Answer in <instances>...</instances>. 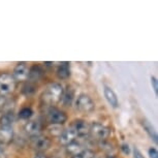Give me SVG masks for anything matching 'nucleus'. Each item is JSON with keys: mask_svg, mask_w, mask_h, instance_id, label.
I'll use <instances>...</instances> for the list:
<instances>
[{"mask_svg": "<svg viewBox=\"0 0 158 158\" xmlns=\"http://www.w3.org/2000/svg\"><path fill=\"white\" fill-rule=\"evenodd\" d=\"M14 120L15 116L13 112H8L6 114L2 115V117L0 118V126H11Z\"/></svg>", "mask_w": 158, "mask_h": 158, "instance_id": "f3484780", "label": "nucleus"}, {"mask_svg": "<svg viewBox=\"0 0 158 158\" xmlns=\"http://www.w3.org/2000/svg\"><path fill=\"white\" fill-rule=\"evenodd\" d=\"M121 149H122V151H123L126 155L129 154V146H128V145L123 144V145L121 146Z\"/></svg>", "mask_w": 158, "mask_h": 158, "instance_id": "bb28decb", "label": "nucleus"}, {"mask_svg": "<svg viewBox=\"0 0 158 158\" xmlns=\"http://www.w3.org/2000/svg\"><path fill=\"white\" fill-rule=\"evenodd\" d=\"M143 125H144V128L146 129V131L148 132V135H150V138L153 139V141L155 143H157V133H156V131L154 130V128L152 127V125L149 123L148 121H144Z\"/></svg>", "mask_w": 158, "mask_h": 158, "instance_id": "a211bd4d", "label": "nucleus"}, {"mask_svg": "<svg viewBox=\"0 0 158 158\" xmlns=\"http://www.w3.org/2000/svg\"><path fill=\"white\" fill-rule=\"evenodd\" d=\"M29 77V68L25 62H20L16 65L14 69L13 77L16 82H24Z\"/></svg>", "mask_w": 158, "mask_h": 158, "instance_id": "0eeeda50", "label": "nucleus"}, {"mask_svg": "<svg viewBox=\"0 0 158 158\" xmlns=\"http://www.w3.org/2000/svg\"><path fill=\"white\" fill-rule=\"evenodd\" d=\"M103 92H104V97H106V99L108 100V102L111 104L113 108H118L119 100H118L117 94L115 93V91L110 87H108V86H106Z\"/></svg>", "mask_w": 158, "mask_h": 158, "instance_id": "f8f14e48", "label": "nucleus"}, {"mask_svg": "<svg viewBox=\"0 0 158 158\" xmlns=\"http://www.w3.org/2000/svg\"><path fill=\"white\" fill-rule=\"evenodd\" d=\"M133 156H135V158H145L144 155H143L138 149H135V150H133Z\"/></svg>", "mask_w": 158, "mask_h": 158, "instance_id": "a878e982", "label": "nucleus"}, {"mask_svg": "<svg viewBox=\"0 0 158 158\" xmlns=\"http://www.w3.org/2000/svg\"><path fill=\"white\" fill-rule=\"evenodd\" d=\"M57 76L59 79L65 80L70 76V68H69V63L68 62H64L62 63L57 69Z\"/></svg>", "mask_w": 158, "mask_h": 158, "instance_id": "2eb2a0df", "label": "nucleus"}, {"mask_svg": "<svg viewBox=\"0 0 158 158\" xmlns=\"http://www.w3.org/2000/svg\"><path fill=\"white\" fill-rule=\"evenodd\" d=\"M14 130L11 126H0V144L8 145L13 142Z\"/></svg>", "mask_w": 158, "mask_h": 158, "instance_id": "1a4fd4ad", "label": "nucleus"}, {"mask_svg": "<svg viewBox=\"0 0 158 158\" xmlns=\"http://www.w3.org/2000/svg\"><path fill=\"white\" fill-rule=\"evenodd\" d=\"M49 129V132L52 133L53 135H60L62 133V128L60 127V125H56V124H53V126H51L48 128Z\"/></svg>", "mask_w": 158, "mask_h": 158, "instance_id": "412c9836", "label": "nucleus"}, {"mask_svg": "<svg viewBox=\"0 0 158 158\" xmlns=\"http://www.w3.org/2000/svg\"><path fill=\"white\" fill-rule=\"evenodd\" d=\"M151 84H152V86H153V89H154V91H155V94L157 95V93H158V82H157V79L155 77H151Z\"/></svg>", "mask_w": 158, "mask_h": 158, "instance_id": "5701e85b", "label": "nucleus"}, {"mask_svg": "<svg viewBox=\"0 0 158 158\" xmlns=\"http://www.w3.org/2000/svg\"><path fill=\"white\" fill-rule=\"evenodd\" d=\"M106 158H115V157H112V156H109V157H106Z\"/></svg>", "mask_w": 158, "mask_h": 158, "instance_id": "c85d7f7f", "label": "nucleus"}, {"mask_svg": "<svg viewBox=\"0 0 158 158\" xmlns=\"http://www.w3.org/2000/svg\"><path fill=\"white\" fill-rule=\"evenodd\" d=\"M70 128H73L77 136H80V138H85L89 135V131H90V125L84 120H74Z\"/></svg>", "mask_w": 158, "mask_h": 158, "instance_id": "6e6552de", "label": "nucleus"}, {"mask_svg": "<svg viewBox=\"0 0 158 158\" xmlns=\"http://www.w3.org/2000/svg\"><path fill=\"white\" fill-rule=\"evenodd\" d=\"M89 135L96 141H106L111 135V130L110 128L104 126L99 123H93L90 125V131Z\"/></svg>", "mask_w": 158, "mask_h": 158, "instance_id": "f03ea898", "label": "nucleus"}, {"mask_svg": "<svg viewBox=\"0 0 158 158\" xmlns=\"http://www.w3.org/2000/svg\"><path fill=\"white\" fill-rule=\"evenodd\" d=\"M5 106H6V100H5V98L3 96H1L0 97V112L4 109Z\"/></svg>", "mask_w": 158, "mask_h": 158, "instance_id": "393cba45", "label": "nucleus"}, {"mask_svg": "<svg viewBox=\"0 0 158 158\" xmlns=\"http://www.w3.org/2000/svg\"><path fill=\"white\" fill-rule=\"evenodd\" d=\"M33 114V112H32V110L30 108H24L20 111L19 113V117L21 119H24V120H27L29 119Z\"/></svg>", "mask_w": 158, "mask_h": 158, "instance_id": "6ab92c4d", "label": "nucleus"}, {"mask_svg": "<svg viewBox=\"0 0 158 158\" xmlns=\"http://www.w3.org/2000/svg\"><path fill=\"white\" fill-rule=\"evenodd\" d=\"M43 74H44V70L41 69V67L40 65H34V66L31 67V69H29L28 79L30 80L31 82H36L43 77Z\"/></svg>", "mask_w": 158, "mask_h": 158, "instance_id": "ddd939ff", "label": "nucleus"}, {"mask_svg": "<svg viewBox=\"0 0 158 158\" xmlns=\"http://www.w3.org/2000/svg\"><path fill=\"white\" fill-rule=\"evenodd\" d=\"M26 133L31 136H36L41 131V124L37 121H29L24 126Z\"/></svg>", "mask_w": 158, "mask_h": 158, "instance_id": "9b49d317", "label": "nucleus"}, {"mask_svg": "<svg viewBox=\"0 0 158 158\" xmlns=\"http://www.w3.org/2000/svg\"><path fill=\"white\" fill-rule=\"evenodd\" d=\"M85 149H83L82 145L80 144V143H77L76 141L70 143L69 145L66 146V151L68 154L73 155V156H76L79 153H81L82 151H84Z\"/></svg>", "mask_w": 158, "mask_h": 158, "instance_id": "dca6fc26", "label": "nucleus"}, {"mask_svg": "<svg viewBox=\"0 0 158 158\" xmlns=\"http://www.w3.org/2000/svg\"><path fill=\"white\" fill-rule=\"evenodd\" d=\"M73 158H95V153L91 150H84L76 156H73Z\"/></svg>", "mask_w": 158, "mask_h": 158, "instance_id": "aec40b11", "label": "nucleus"}, {"mask_svg": "<svg viewBox=\"0 0 158 158\" xmlns=\"http://www.w3.org/2000/svg\"><path fill=\"white\" fill-rule=\"evenodd\" d=\"M77 139V135L73 131V128H68V129H65L62 131V133L59 135V141H60V144L67 146L69 145L70 143H73L76 141Z\"/></svg>", "mask_w": 158, "mask_h": 158, "instance_id": "9d476101", "label": "nucleus"}, {"mask_svg": "<svg viewBox=\"0 0 158 158\" xmlns=\"http://www.w3.org/2000/svg\"><path fill=\"white\" fill-rule=\"evenodd\" d=\"M35 89H36V87H35L34 85H32L31 83H29L28 85L24 86L23 88V93H25L26 95H30L32 93H34L35 92Z\"/></svg>", "mask_w": 158, "mask_h": 158, "instance_id": "4be33fe9", "label": "nucleus"}, {"mask_svg": "<svg viewBox=\"0 0 158 158\" xmlns=\"http://www.w3.org/2000/svg\"><path fill=\"white\" fill-rule=\"evenodd\" d=\"M63 88L58 83H53V84L49 85L47 90L44 93V99L46 102L50 104H55L59 102L63 95Z\"/></svg>", "mask_w": 158, "mask_h": 158, "instance_id": "f257e3e1", "label": "nucleus"}, {"mask_svg": "<svg viewBox=\"0 0 158 158\" xmlns=\"http://www.w3.org/2000/svg\"><path fill=\"white\" fill-rule=\"evenodd\" d=\"M16 88V81L10 73L0 74V94L6 95L11 93Z\"/></svg>", "mask_w": 158, "mask_h": 158, "instance_id": "7ed1b4c3", "label": "nucleus"}, {"mask_svg": "<svg viewBox=\"0 0 158 158\" xmlns=\"http://www.w3.org/2000/svg\"><path fill=\"white\" fill-rule=\"evenodd\" d=\"M35 158H48V156L44 153H43V152H40V153L36 154Z\"/></svg>", "mask_w": 158, "mask_h": 158, "instance_id": "cd10ccee", "label": "nucleus"}, {"mask_svg": "<svg viewBox=\"0 0 158 158\" xmlns=\"http://www.w3.org/2000/svg\"><path fill=\"white\" fill-rule=\"evenodd\" d=\"M48 120H49L52 124L61 125L66 122L67 116L64 112L60 111V110L56 108H51L48 111Z\"/></svg>", "mask_w": 158, "mask_h": 158, "instance_id": "423d86ee", "label": "nucleus"}, {"mask_svg": "<svg viewBox=\"0 0 158 158\" xmlns=\"http://www.w3.org/2000/svg\"><path fill=\"white\" fill-rule=\"evenodd\" d=\"M149 156L150 158H158V152L155 148L149 149Z\"/></svg>", "mask_w": 158, "mask_h": 158, "instance_id": "b1692460", "label": "nucleus"}, {"mask_svg": "<svg viewBox=\"0 0 158 158\" xmlns=\"http://www.w3.org/2000/svg\"><path fill=\"white\" fill-rule=\"evenodd\" d=\"M76 106L82 113H91L95 109V103L90 96L86 94H81L76 101Z\"/></svg>", "mask_w": 158, "mask_h": 158, "instance_id": "20e7f679", "label": "nucleus"}, {"mask_svg": "<svg viewBox=\"0 0 158 158\" xmlns=\"http://www.w3.org/2000/svg\"><path fill=\"white\" fill-rule=\"evenodd\" d=\"M31 147L38 152H44L51 147V139L44 135H38L36 136H32L30 142Z\"/></svg>", "mask_w": 158, "mask_h": 158, "instance_id": "39448f33", "label": "nucleus"}, {"mask_svg": "<svg viewBox=\"0 0 158 158\" xmlns=\"http://www.w3.org/2000/svg\"><path fill=\"white\" fill-rule=\"evenodd\" d=\"M74 97V90L71 86H67L66 90L63 91V95H62V99H63V103L65 106H69L73 100Z\"/></svg>", "mask_w": 158, "mask_h": 158, "instance_id": "4468645a", "label": "nucleus"}]
</instances>
